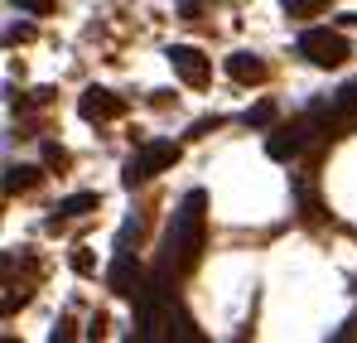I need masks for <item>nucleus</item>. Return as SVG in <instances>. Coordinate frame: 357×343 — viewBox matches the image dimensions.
<instances>
[{
	"label": "nucleus",
	"mask_w": 357,
	"mask_h": 343,
	"mask_svg": "<svg viewBox=\"0 0 357 343\" xmlns=\"http://www.w3.org/2000/svg\"><path fill=\"white\" fill-rule=\"evenodd\" d=\"M271 121H275V102H256L246 112V126H271Z\"/></svg>",
	"instance_id": "12"
},
{
	"label": "nucleus",
	"mask_w": 357,
	"mask_h": 343,
	"mask_svg": "<svg viewBox=\"0 0 357 343\" xmlns=\"http://www.w3.org/2000/svg\"><path fill=\"white\" fill-rule=\"evenodd\" d=\"M44 160H49V165H68V150H63V145H54V140H49V145H44Z\"/></svg>",
	"instance_id": "14"
},
{
	"label": "nucleus",
	"mask_w": 357,
	"mask_h": 343,
	"mask_svg": "<svg viewBox=\"0 0 357 343\" xmlns=\"http://www.w3.org/2000/svg\"><path fill=\"white\" fill-rule=\"evenodd\" d=\"M299 54L309 58L314 68H338V63H348V39L338 34V29H304L299 34Z\"/></svg>",
	"instance_id": "3"
},
{
	"label": "nucleus",
	"mask_w": 357,
	"mask_h": 343,
	"mask_svg": "<svg viewBox=\"0 0 357 343\" xmlns=\"http://www.w3.org/2000/svg\"><path fill=\"white\" fill-rule=\"evenodd\" d=\"M169 68H174L178 82H188V87H208V78H213V63L203 49H188V44H174L169 49Z\"/></svg>",
	"instance_id": "4"
},
{
	"label": "nucleus",
	"mask_w": 357,
	"mask_h": 343,
	"mask_svg": "<svg viewBox=\"0 0 357 343\" xmlns=\"http://www.w3.org/2000/svg\"><path fill=\"white\" fill-rule=\"evenodd\" d=\"M328 0H285V15L290 20H309V15H324Z\"/></svg>",
	"instance_id": "11"
},
{
	"label": "nucleus",
	"mask_w": 357,
	"mask_h": 343,
	"mask_svg": "<svg viewBox=\"0 0 357 343\" xmlns=\"http://www.w3.org/2000/svg\"><path fill=\"white\" fill-rule=\"evenodd\" d=\"M73 271H77V276H92V251H87V247L73 251Z\"/></svg>",
	"instance_id": "13"
},
{
	"label": "nucleus",
	"mask_w": 357,
	"mask_h": 343,
	"mask_svg": "<svg viewBox=\"0 0 357 343\" xmlns=\"http://www.w3.org/2000/svg\"><path fill=\"white\" fill-rule=\"evenodd\" d=\"M107 286L116 290L121 300H140V295H145V271H140V261H135L130 251H116V256H112Z\"/></svg>",
	"instance_id": "5"
},
{
	"label": "nucleus",
	"mask_w": 357,
	"mask_h": 343,
	"mask_svg": "<svg viewBox=\"0 0 357 343\" xmlns=\"http://www.w3.org/2000/svg\"><path fill=\"white\" fill-rule=\"evenodd\" d=\"M77 112L87 116V121H116L126 112V102H121L116 92H107V87H87L82 97H77Z\"/></svg>",
	"instance_id": "7"
},
{
	"label": "nucleus",
	"mask_w": 357,
	"mask_h": 343,
	"mask_svg": "<svg viewBox=\"0 0 357 343\" xmlns=\"http://www.w3.org/2000/svg\"><path fill=\"white\" fill-rule=\"evenodd\" d=\"M5 39H10V44H24V39H34V29H29V24H15Z\"/></svg>",
	"instance_id": "16"
},
{
	"label": "nucleus",
	"mask_w": 357,
	"mask_h": 343,
	"mask_svg": "<svg viewBox=\"0 0 357 343\" xmlns=\"http://www.w3.org/2000/svg\"><path fill=\"white\" fill-rule=\"evenodd\" d=\"M178 165V145L174 140H145L130 160H126V170H121V184L126 189H135V184H145V179H155L160 170H169Z\"/></svg>",
	"instance_id": "2"
},
{
	"label": "nucleus",
	"mask_w": 357,
	"mask_h": 343,
	"mask_svg": "<svg viewBox=\"0 0 357 343\" xmlns=\"http://www.w3.org/2000/svg\"><path fill=\"white\" fill-rule=\"evenodd\" d=\"M39 184V165H10L5 170V194H24Z\"/></svg>",
	"instance_id": "9"
},
{
	"label": "nucleus",
	"mask_w": 357,
	"mask_h": 343,
	"mask_svg": "<svg viewBox=\"0 0 357 343\" xmlns=\"http://www.w3.org/2000/svg\"><path fill=\"white\" fill-rule=\"evenodd\" d=\"M309 131H314V116L290 121V126H275L271 140H266V155H271V160H295L299 150H304V140H309Z\"/></svg>",
	"instance_id": "6"
},
{
	"label": "nucleus",
	"mask_w": 357,
	"mask_h": 343,
	"mask_svg": "<svg viewBox=\"0 0 357 343\" xmlns=\"http://www.w3.org/2000/svg\"><path fill=\"white\" fill-rule=\"evenodd\" d=\"M203 189L183 194L174 223H169V237H165V256H160V281L169 276H183L198 266V251H203Z\"/></svg>",
	"instance_id": "1"
},
{
	"label": "nucleus",
	"mask_w": 357,
	"mask_h": 343,
	"mask_svg": "<svg viewBox=\"0 0 357 343\" xmlns=\"http://www.w3.org/2000/svg\"><path fill=\"white\" fill-rule=\"evenodd\" d=\"M20 10H29V15H49L54 10V0H15Z\"/></svg>",
	"instance_id": "15"
},
{
	"label": "nucleus",
	"mask_w": 357,
	"mask_h": 343,
	"mask_svg": "<svg viewBox=\"0 0 357 343\" xmlns=\"http://www.w3.org/2000/svg\"><path fill=\"white\" fill-rule=\"evenodd\" d=\"M97 203H102L97 194H68V198H59V208H54V213H59V218H77V213H92Z\"/></svg>",
	"instance_id": "10"
},
{
	"label": "nucleus",
	"mask_w": 357,
	"mask_h": 343,
	"mask_svg": "<svg viewBox=\"0 0 357 343\" xmlns=\"http://www.w3.org/2000/svg\"><path fill=\"white\" fill-rule=\"evenodd\" d=\"M227 78H232V82H241V87H261V82L271 78V68H266L256 54H246V49H241V54L227 58Z\"/></svg>",
	"instance_id": "8"
}]
</instances>
